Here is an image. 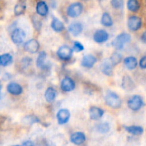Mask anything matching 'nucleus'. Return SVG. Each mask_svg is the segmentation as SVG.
<instances>
[{
  "label": "nucleus",
  "instance_id": "nucleus-33",
  "mask_svg": "<svg viewBox=\"0 0 146 146\" xmlns=\"http://www.w3.org/2000/svg\"><path fill=\"white\" fill-rule=\"evenodd\" d=\"M73 49H74V51L80 52V51H82L84 49V47L81 43L78 42V41H75L74 44V47H73Z\"/></svg>",
  "mask_w": 146,
  "mask_h": 146
},
{
  "label": "nucleus",
  "instance_id": "nucleus-22",
  "mask_svg": "<svg viewBox=\"0 0 146 146\" xmlns=\"http://www.w3.org/2000/svg\"><path fill=\"white\" fill-rule=\"evenodd\" d=\"M56 95L57 94L56 90L54 88L49 87V88H47L45 92V98L47 102L51 103L55 100Z\"/></svg>",
  "mask_w": 146,
  "mask_h": 146
},
{
  "label": "nucleus",
  "instance_id": "nucleus-14",
  "mask_svg": "<svg viewBox=\"0 0 146 146\" xmlns=\"http://www.w3.org/2000/svg\"><path fill=\"white\" fill-rule=\"evenodd\" d=\"M97 59L94 56L88 54L83 57L82 61H81V65L86 68H92L94 64L96 63Z\"/></svg>",
  "mask_w": 146,
  "mask_h": 146
},
{
  "label": "nucleus",
  "instance_id": "nucleus-26",
  "mask_svg": "<svg viewBox=\"0 0 146 146\" xmlns=\"http://www.w3.org/2000/svg\"><path fill=\"white\" fill-rule=\"evenodd\" d=\"M127 7L130 11L135 12L140 8V4L137 0H128L127 3Z\"/></svg>",
  "mask_w": 146,
  "mask_h": 146
},
{
  "label": "nucleus",
  "instance_id": "nucleus-34",
  "mask_svg": "<svg viewBox=\"0 0 146 146\" xmlns=\"http://www.w3.org/2000/svg\"><path fill=\"white\" fill-rule=\"evenodd\" d=\"M140 66L142 68H146V56H143L140 61Z\"/></svg>",
  "mask_w": 146,
  "mask_h": 146
},
{
  "label": "nucleus",
  "instance_id": "nucleus-28",
  "mask_svg": "<svg viewBox=\"0 0 146 146\" xmlns=\"http://www.w3.org/2000/svg\"><path fill=\"white\" fill-rule=\"evenodd\" d=\"M26 10V5L24 3H18L14 7V14L16 16H20L24 14Z\"/></svg>",
  "mask_w": 146,
  "mask_h": 146
},
{
  "label": "nucleus",
  "instance_id": "nucleus-16",
  "mask_svg": "<svg viewBox=\"0 0 146 146\" xmlns=\"http://www.w3.org/2000/svg\"><path fill=\"white\" fill-rule=\"evenodd\" d=\"M113 64L111 63V60H105L101 64V71L105 75L112 76L113 74Z\"/></svg>",
  "mask_w": 146,
  "mask_h": 146
},
{
  "label": "nucleus",
  "instance_id": "nucleus-23",
  "mask_svg": "<svg viewBox=\"0 0 146 146\" xmlns=\"http://www.w3.org/2000/svg\"><path fill=\"white\" fill-rule=\"evenodd\" d=\"M51 28L56 32H61L64 29V25L63 22H61L59 19L56 18H54L51 24Z\"/></svg>",
  "mask_w": 146,
  "mask_h": 146
},
{
  "label": "nucleus",
  "instance_id": "nucleus-10",
  "mask_svg": "<svg viewBox=\"0 0 146 146\" xmlns=\"http://www.w3.org/2000/svg\"><path fill=\"white\" fill-rule=\"evenodd\" d=\"M61 88L65 92H69L75 88V83L71 78L66 77L61 81Z\"/></svg>",
  "mask_w": 146,
  "mask_h": 146
},
{
  "label": "nucleus",
  "instance_id": "nucleus-35",
  "mask_svg": "<svg viewBox=\"0 0 146 146\" xmlns=\"http://www.w3.org/2000/svg\"><path fill=\"white\" fill-rule=\"evenodd\" d=\"M22 63H24V65H25L26 66H29V64L31 63V59L30 58H28V57H27V58H23Z\"/></svg>",
  "mask_w": 146,
  "mask_h": 146
},
{
  "label": "nucleus",
  "instance_id": "nucleus-9",
  "mask_svg": "<svg viewBox=\"0 0 146 146\" xmlns=\"http://www.w3.org/2000/svg\"><path fill=\"white\" fill-rule=\"evenodd\" d=\"M57 121L60 125L66 124L70 118V112L67 109H61L58 111L56 115Z\"/></svg>",
  "mask_w": 146,
  "mask_h": 146
},
{
  "label": "nucleus",
  "instance_id": "nucleus-4",
  "mask_svg": "<svg viewBox=\"0 0 146 146\" xmlns=\"http://www.w3.org/2000/svg\"><path fill=\"white\" fill-rule=\"evenodd\" d=\"M83 5L79 2H76L74 4H71L67 9V14L68 17L76 18L78 17L83 11Z\"/></svg>",
  "mask_w": 146,
  "mask_h": 146
},
{
  "label": "nucleus",
  "instance_id": "nucleus-32",
  "mask_svg": "<svg viewBox=\"0 0 146 146\" xmlns=\"http://www.w3.org/2000/svg\"><path fill=\"white\" fill-rule=\"evenodd\" d=\"M111 5L114 9H118L122 8L123 6V0H111Z\"/></svg>",
  "mask_w": 146,
  "mask_h": 146
},
{
  "label": "nucleus",
  "instance_id": "nucleus-13",
  "mask_svg": "<svg viewBox=\"0 0 146 146\" xmlns=\"http://www.w3.org/2000/svg\"><path fill=\"white\" fill-rule=\"evenodd\" d=\"M104 114V110L98 108V107L92 106L89 109L90 118H91V119L94 120V121L99 120L100 118H102Z\"/></svg>",
  "mask_w": 146,
  "mask_h": 146
},
{
  "label": "nucleus",
  "instance_id": "nucleus-30",
  "mask_svg": "<svg viewBox=\"0 0 146 146\" xmlns=\"http://www.w3.org/2000/svg\"><path fill=\"white\" fill-rule=\"evenodd\" d=\"M97 129L101 133H106L108 132L110 129V125L108 123H101V124L98 125Z\"/></svg>",
  "mask_w": 146,
  "mask_h": 146
},
{
  "label": "nucleus",
  "instance_id": "nucleus-18",
  "mask_svg": "<svg viewBox=\"0 0 146 146\" xmlns=\"http://www.w3.org/2000/svg\"><path fill=\"white\" fill-rule=\"evenodd\" d=\"M70 33L74 36H78L81 33L83 30V25L79 22H75L71 24L68 27Z\"/></svg>",
  "mask_w": 146,
  "mask_h": 146
},
{
  "label": "nucleus",
  "instance_id": "nucleus-5",
  "mask_svg": "<svg viewBox=\"0 0 146 146\" xmlns=\"http://www.w3.org/2000/svg\"><path fill=\"white\" fill-rule=\"evenodd\" d=\"M73 49L68 46H62L58 48L57 51V56L60 59L63 61H68L72 57Z\"/></svg>",
  "mask_w": 146,
  "mask_h": 146
},
{
  "label": "nucleus",
  "instance_id": "nucleus-20",
  "mask_svg": "<svg viewBox=\"0 0 146 146\" xmlns=\"http://www.w3.org/2000/svg\"><path fill=\"white\" fill-rule=\"evenodd\" d=\"M48 7L47 4H46V2H44V1L38 2L36 5V12L38 13V14H39L40 16H42V17H44V16L48 14Z\"/></svg>",
  "mask_w": 146,
  "mask_h": 146
},
{
  "label": "nucleus",
  "instance_id": "nucleus-36",
  "mask_svg": "<svg viewBox=\"0 0 146 146\" xmlns=\"http://www.w3.org/2000/svg\"><path fill=\"white\" fill-rule=\"evenodd\" d=\"M141 41L146 44V31L143 33V34L141 35Z\"/></svg>",
  "mask_w": 146,
  "mask_h": 146
},
{
  "label": "nucleus",
  "instance_id": "nucleus-29",
  "mask_svg": "<svg viewBox=\"0 0 146 146\" xmlns=\"http://www.w3.org/2000/svg\"><path fill=\"white\" fill-rule=\"evenodd\" d=\"M110 60H111L113 65L116 66L118 65L119 63H121V61H122V55L118 52H114L113 54L111 55Z\"/></svg>",
  "mask_w": 146,
  "mask_h": 146
},
{
  "label": "nucleus",
  "instance_id": "nucleus-1",
  "mask_svg": "<svg viewBox=\"0 0 146 146\" xmlns=\"http://www.w3.org/2000/svg\"><path fill=\"white\" fill-rule=\"evenodd\" d=\"M105 101L107 105L114 109H118V108H121V104H122L121 98L118 96V94H115L113 91H107L105 97Z\"/></svg>",
  "mask_w": 146,
  "mask_h": 146
},
{
  "label": "nucleus",
  "instance_id": "nucleus-11",
  "mask_svg": "<svg viewBox=\"0 0 146 146\" xmlns=\"http://www.w3.org/2000/svg\"><path fill=\"white\" fill-rule=\"evenodd\" d=\"M108 37H109V35H108V32L106 31L103 29H99L97 30L95 32V34H94V39L96 43L101 44V43L106 42L108 39Z\"/></svg>",
  "mask_w": 146,
  "mask_h": 146
},
{
  "label": "nucleus",
  "instance_id": "nucleus-17",
  "mask_svg": "<svg viewBox=\"0 0 146 146\" xmlns=\"http://www.w3.org/2000/svg\"><path fill=\"white\" fill-rule=\"evenodd\" d=\"M122 87L124 90L126 91H132L135 88V84L133 81L131 79L129 76H125L123 77L122 81Z\"/></svg>",
  "mask_w": 146,
  "mask_h": 146
},
{
  "label": "nucleus",
  "instance_id": "nucleus-7",
  "mask_svg": "<svg viewBox=\"0 0 146 146\" xmlns=\"http://www.w3.org/2000/svg\"><path fill=\"white\" fill-rule=\"evenodd\" d=\"M11 40L15 44H20L24 41L26 37L24 31L21 29H16L11 34Z\"/></svg>",
  "mask_w": 146,
  "mask_h": 146
},
{
  "label": "nucleus",
  "instance_id": "nucleus-38",
  "mask_svg": "<svg viewBox=\"0 0 146 146\" xmlns=\"http://www.w3.org/2000/svg\"><path fill=\"white\" fill-rule=\"evenodd\" d=\"M82 1H88V0H82Z\"/></svg>",
  "mask_w": 146,
  "mask_h": 146
},
{
  "label": "nucleus",
  "instance_id": "nucleus-15",
  "mask_svg": "<svg viewBox=\"0 0 146 146\" xmlns=\"http://www.w3.org/2000/svg\"><path fill=\"white\" fill-rule=\"evenodd\" d=\"M71 141L76 145H81L86 141V135L82 132H76L71 135Z\"/></svg>",
  "mask_w": 146,
  "mask_h": 146
},
{
  "label": "nucleus",
  "instance_id": "nucleus-27",
  "mask_svg": "<svg viewBox=\"0 0 146 146\" xmlns=\"http://www.w3.org/2000/svg\"><path fill=\"white\" fill-rule=\"evenodd\" d=\"M46 58V54L44 51H41L39 55H38L36 61V65L38 68H44V66H45Z\"/></svg>",
  "mask_w": 146,
  "mask_h": 146
},
{
  "label": "nucleus",
  "instance_id": "nucleus-6",
  "mask_svg": "<svg viewBox=\"0 0 146 146\" xmlns=\"http://www.w3.org/2000/svg\"><path fill=\"white\" fill-rule=\"evenodd\" d=\"M128 26L129 29L131 31H138L142 26V20L137 16H132L128 19Z\"/></svg>",
  "mask_w": 146,
  "mask_h": 146
},
{
  "label": "nucleus",
  "instance_id": "nucleus-25",
  "mask_svg": "<svg viewBox=\"0 0 146 146\" xmlns=\"http://www.w3.org/2000/svg\"><path fill=\"white\" fill-rule=\"evenodd\" d=\"M101 24L105 27H111L113 24V21L112 18L110 16L108 13L105 12L103 14L102 17H101Z\"/></svg>",
  "mask_w": 146,
  "mask_h": 146
},
{
  "label": "nucleus",
  "instance_id": "nucleus-19",
  "mask_svg": "<svg viewBox=\"0 0 146 146\" xmlns=\"http://www.w3.org/2000/svg\"><path fill=\"white\" fill-rule=\"evenodd\" d=\"M124 64L128 69L133 70L138 66V61L135 57L128 56L124 60Z\"/></svg>",
  "mask_w": 146,
  "mask_h": 146
},
{
  "label": "nucleus",
  "instance_id": "nucleus-37",
  "mask_svg": "<svg viewBox=\"0 0 146 146\" xmlns=\"http://www.w3.org/2000/svg\"><path fill=\"white\" fill-rule=\"evenodd\" d=\"M22 145H27V146H28V145H34V143L33 142H31V141H25V142H24V143H23Z\"/></svg>",
  "mask_w": 146,
  "mask_h": 146
},
{
  "label": "nucleus",
  "instance_id": "nucleus-3",
  "mask_svg": "<svg viewBox=\"0 0 146 146\" xmlns=\"http://www.w3.org/2000/svg\"><path fill=\"white\" fill-rule=\"evenodd\" d=\"M144 105L142 97L138 95H135L131 97L128 101V106L132 111H137L141 109Z\"/></svg>",
  "mask_w": 146,
  "mask_h": 146
},
{
  "label": "nucleus",
  "instance_id": "nucleus-31",
  "mask_svg": "<svg viewBox=\"0 0 146 146\" xmlns=\"http://www.w3.org/2000/svg\"><path fill=\"white\" fill-rule=\"evenodd\" d=\"M24 122L28 124H33L40 122V120L37 117L34 116V115H29V116L25 117V118H24Z\"/></svg>",
  "mask_w": 146,
  "mask_h": 146
},
{
  "label": "nucleus",
  "instance_id": "nucleus-8",
  "mask_svg": "<svg viewBox=\"0 0 146 146\" xmlns=\"http://www.w3.org/2000/svg\"><path fill=\"white\" fill-rule=\"evenodd\" d=\"M24 49L30 54H35L39 49V44L36 39H30L24 44Z\"/></svg>",
  "mask_w": 146,
  "mask_h": 146
},
{
  "label": "nucleus",
  "instance_id": "nucleus-12",
  "mask_svg": "<svg viewBox=\"0 0 146 146\" xmlns=\"http://www.w3.org/2000/svg\"><path fill=\"white\" fill-rule=\"evenodd\" d=\"M7 91L10 94L14 96H19L22 94L23 88L19 84L15 82H11L7 85Z\"/></svg>",
  "mask_w": 146,
  "mask_h": 146
},
{
  "label": "nucleus",
  "instance_id": "nucleus-21",
  "mask_svg": "<svg viewBox=\"0 0 146 146\" xmlns=\"http://www.w3.org/2000/svg\"><path fill=\"white\" fill-rule=\"evenodd\" d=\"M125 129L127 132L134 135H140L143 133V128L141 126H137V125L125 126Z\"/></svg>",
  "mask_w": 146,
  "mask_h": 146
},
{
  "label": "nucleus",
  "instance_id": "nucleus-2",
  "mask_svg": "<svg viewBox=\"0 0 146 146\" xmlns=\"http://www.w3.org/2000/svg\"><path fill=\"white\" fill-rule=\"evenodd\" d=\"M131 40V36L129 34L127 33H121L113 41V46L116 49L121 50L123 48L125 44L130 42Z\"/></svg>",
  "mask_w": 146,
  "mask_h": 146
},
{
  "label": "nucleus",
  "instance_id": "nucleus-24",
  "mask_svg": "<svg viewBox=\"0 0 146 146\" xmlns=\"http://www.w3.org/2000/svg\"><path fill=\"white\" fill-rule=\"evenodd\" d=\"M13 57L9 54H4L0 56V64L2 66H7L12 63Z\"/></svg>",
  "mask_w": 146,
  "mask_h": 146
}]
</instances>
